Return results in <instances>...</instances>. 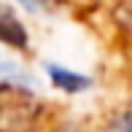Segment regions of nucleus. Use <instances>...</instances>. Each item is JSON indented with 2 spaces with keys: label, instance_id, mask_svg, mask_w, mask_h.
Segmentation results:
<instances>
[{
  "label": "nucleus",
  "instance_id": "nucleus-2",
  "mask_svg": "<svg viewBox=\"0 0 132 132\" xmlns=\"http://www.w3.org/2000/svg\"><path fill=\"white\" fill-rule=\"evenodd\" d=\"M0 27H3V40L8 46H14V49H27V32H24V27L14 19V14H11L8 8L3 11V22H0Z\"/></svg>",
  "mask_w": 132,
  "mask_h": 132
},
{
  "label": "nucleus",
  "instance_id": "nucleus-3",
  "mask_svg": "<svg viewBox=\"0 0 132 132\" xmlns=\"http://www.w3.org/2000/svg\"><path fill=\"white\" fill-rule=\"evenodd\" d=\"M22 5H24L27 11H43V8H49V5H57L59 0H19Z\"/></svg>",
  "mask_w": 132,
  "mask_h": 132
},
{
  "label": "nucleus",
  "instance_id": "nucleus-1",
  "mask_svg": "<svg viewBox=\"0 0 132 132\" xmlns=\"http://www.w3.org/2000/svg\"><path fill=\"white\" fill-rule=\"evenodd\" d=\"M46 70H49V78H51V84H54L57 89H62V92H68V94L84 92V89L89 86V78H86V76L73 73V70L62 68V65H49Z\"/></svg>",
  "mask_w": 132,
  "mask_h": 132
},
{
  "label": "nucleus",
  "instance_id": "nucleus-4",
  "mask_svg": "<svg viewBox=\"0 0 132 132\" xmlns=\"http://www.w3.org/2000/svg\"><path fill=\"white\" fill-rule=\"evenodd\" d=\"M119 132H132V113H127V116L119 121Z\"/></svg>",
  "mask_w": 132,
  "mask_h": 132
}]
</instances>
